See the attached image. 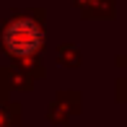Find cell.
Returning a JSON list of instances; mask_svg holds the SVG:
<instances>
[{"label": "cell", "mask_w": 127, "mask_h": 127, "mask_svg": "<svg viewBox=\"0 0 127 127\" xmlns=\"http://www.w3.org/2000/svg\"><path fill=\"white\" fill-rule=\"evenodd\" d=\"M3 44L13 55H31L42 44V31H39V26L34 21H26V18L13 21L3 34Z\"/></svg>", "instance_id": "6da1fadb"}]
</instances>
